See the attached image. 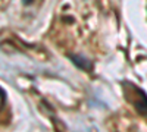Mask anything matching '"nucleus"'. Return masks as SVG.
<instances>
[{
	"label": "nucleus",
	"instance_id": "nucleus-1",
	"mask_svg": "<svg viewBox=\"0 0 147 132\" xmlns=\"http://www.w3.org/2000/svg\"><path fill=\"white\" fill-rule=\"evenodd\" d=\"M3 104H5V91L0 88V109L3 107Z\"/></svg>",
	"mask_w": 147,
	"mask_h": 132
}]
</instances>
